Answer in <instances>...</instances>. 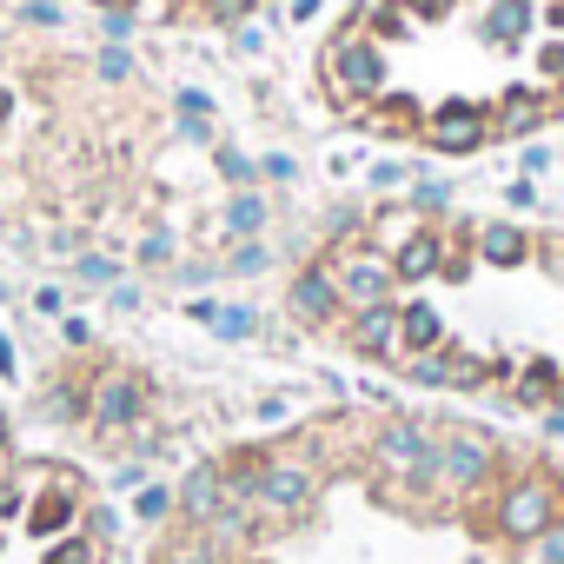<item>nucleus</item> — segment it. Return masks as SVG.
Instances as JSON below:
<instances>
[{
    "label": "nucleus",
    "instance_id": "obj_1",
    "mask_svg": "<svg viewBox=\"0 0 564 564\" xmlns=\"http://www.w3.org/2000/svg\"><path fill=\"white\" fill-rule=\"evenodd\" d=\"M147 564H564V458L452 412L339 405L206 458Z\"/></svg>",
    "mask_w": 564,
    "mask_h": 564
},
{
    "label": "nucleus",
    "instance_id": "obj_2",
    "mask_svg": "<svg viewBox=\"0 0 564 564\" xmlns=\"http://www.w3.org/2000/svg\"><path fill=\"white\" fill-rule=\"evenodd\" d=\"M293 313L392 379L564 419V226L366 206L313 246Z\"/></svg>",
    "mask_w": 564,
    "mask_h": 564
},
{
    "label": "nucleus",
    "instance_id": "obj_3",
    "mask_svg": "<svg viewBox=\"0 0 564 564\" xmlns=\"http://www.w3.org/2000/svg\"><path fill=\"white\" fill-rule=\"evenodd\" d=\"M319 100L386 147L485 153L564 120V0H352Z\"/></svg>",
    "mask_w": 564,
    "mask_h": 564
},
{
    "label": "nucleus",
    "instance_id": "obj_4",
    "mask_svg": "<svg viewBox=\"0 0 564 564\" xmlns=\"http://www.w3.org/2000/svg\"><path fill=\"white\" fill-rule=\"evenodd\" d=\"M0 564H107V511L87 471L0 452Z\"/></svg>",
    "mask_w": 564,
    "mask_h": 564
},
{
    "label": "nucleus",
    "instance_id": "obj_5",
    "mask_svg": "<svg viewBox=\"0 0 564 564\" xmlns=\"http://www.w3.org/2000/svg\"><path fill=\"white\" fill-rule=\"evenodd\" d=\"M87 8L113 21H140V28H213V21L259 8V0H87Z\"/></svg>",
    "mask_w": 564,
    "mask_h": 564
}]
</instances>
